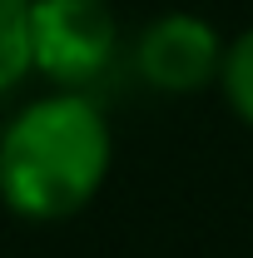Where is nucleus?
<instances>
[{"instance_id":"nucleus-1","label":"nucleus","mask_w":253,"mask_h":258,"mask_svg":"<svg viewBox=\"0 0 253 258\" xmlns=\"http://www.w3.org/2000/svg\"><path fill=\"white\" fill-rule=\"evenodd\" d=\"M109 119L80 90L30 99L0 129V199L10 214L55 224L80 214L109 174Z\"/></svg>"},{"instance_id":"nucleus-2","label":"nucleus","mask_w":253,"mask_h":258,"mask_svg":"<svg viewBox=\"0 0 253 258\" xmlns=\"http://www.w3.org/2000/svg\"><path fill=\"white\" fill-rule=\"evenodd\" d=\"M119 50V20L109 0H35L30 10V55L45 80L80 90L99 80Z\"/></svg>"},{"instance_id":"nucleus-3","label":"nucleus","mask_w":253,"mask_h":258,"mask_svg":"<svg viewBox=\"0 0 253 258\" xmlns=\"http://www.w3.org/2000/svg\"><path fill=\"white\" fill-rule=\"evenodd\" d=\"M223 50L228 45L219 40V30L209 20H199L189 10H174V15H159L139 30L134 70H139L144 85H154L164 95H194L209 80H219Z\"/></svg>"},{"instance_id":"nucleus-4","label":"nucleus","mask_w":253,"mask_h":258,"mask_svg":"<svg viewBox=\"0 0 253 258\" xmlns=\"http://www.w3.org/2000/svg\"><path fill=\"white\" fill-rule=\"evenodd\" d=\"M30 10H35V0H0V99L35 70Z\"/></svg>"},{"instance_id":"nucleus-5","label":"nucleus","mask_w":253,"mask_h":258,"mask_svg":"<svg viewBox=\"0 0 253 258\" xmlns=\"http://www.w3.org/2000/svg\"><path fill=\"white\" fill-rule=\"evenodd\" d=\"M223 99L238 119L253 124V30H243L228 50H223V70H219Z\"/></svg>"}]
</instances>
